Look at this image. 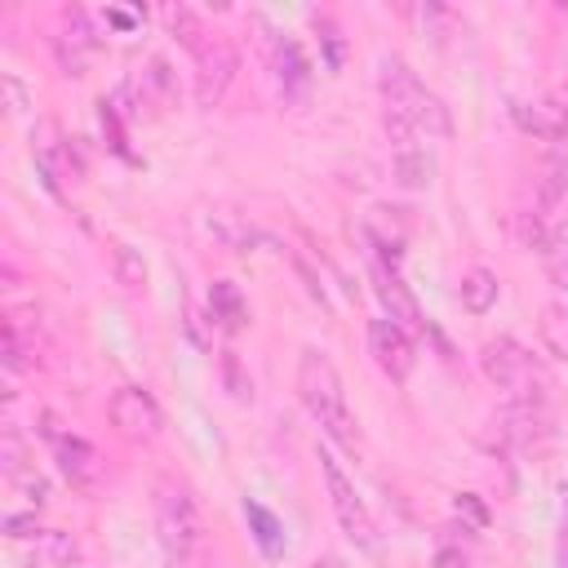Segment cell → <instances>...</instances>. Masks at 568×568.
Here are the masks:
<instances>
[{
  "label": "cell",
  "instance_id": "cell-1",
  "mask_svg": "<svg viewBox=\"0 0 568 568\" xmlns=\"http://www.w3.org/2000/svg\"><path fill=\"white\" fill-rule=\"evenodd\" d=\"M377 93H382V129L390 138V155H417L430 138H448L453 120L444 102L408 71L404 58L377 62Z\"/></svg>",
  "mask_w": 568,
  "mask_h": 568
},
{
  "label": "cell",
  "instance_id": "cell-2",
  "mask_svg": "<svg viewBox=\"0 0 568 568\" xmlns=\"http://www.w3.org/2000/svg\"><path fill=\"white\" fill-rule=\"evenodd\" d=\"M297 399H302V408L315 417V426H320L328 439H337L342 448H359V426H355V413H351V404H346L342 373H337V364H333L324 351H315V346H306V351L297 355Z\"/></svg>",
  "mask_w": 568,
  "mask_h": 568
},
{
  "label": "cell",
  "instance_id": "cell-3",
  "mask_svg": "<svg viewBox=\"0 0 568 568\" xmlns=\"http://www.w3.org/2000/svg\"><path fill=\"white\" fill-rule=\"evenodd\" d=\"M479 368H484V377H488L497 390L510 395V404H546L550 377H546V368L537 364V355L524 351L515 337H493V342H484Z\"/></svg>",
  "mask_w": 568,
  "mask_h": 568
},
{
  "label": "cell",
  "instance_id": "cell-4",
  "mask_svg": "<svg viewBox=\"0 0 568 568\" xmlns=\"http://www.w3.org/2000/svg\"><path fill=\"white\" fill-rule=\"evenodd\" d=\"M151 515H155V537L164 546L169 559H186L200 550L204 541V519H200V506L195 497L182 488V484H155V497H151Z\"/></svg>",
  "mask_w": 568,
  "mask_h": 568
},
{
  "label": "cell",
  "instance_id": "cell-5",
  "mask_svg": "<svg viewBox=\"0 0 568 568\" xmlns=\"http://www.w3.org/2000/svg\"><path fill=\"white\" fill-rule=\"evenodd\" d=\"M320 470H324V484H328V501H333V515H337L342 532H346L355 546L373 550V546H377V524H373V515H368L364 497L355 493V484L346 479L342 462H337L328 448H320Z\"/></svg>",
  "mask_w": 568,
  "mask_h": 568
},
{
  "label": "cell",
  "instance_id": "cell-6",
  "mask_svg": "<svg viewBox=\"0 0 568 568\" xmlns=\"http://www.w3.org/2000/svg\"><path fill=\"white\" fill-rule=\"evenodd\" d=\"M253 22H257V31H262V53H266V67H271V80H275L280 98H284V102L306 98V89H311V67H306L297 40L280 36V31L266 27L262 18H253Z\"/></svg>",
  "mask_w": 568,
  "mask_h": 568
},
{
  "label": "cell",
  "instance_id": "cell-7",
  "mask_svg": "<svg viewBox=\"0 0 568 568\" xmlns=\"http://www.w3.org/2000/svg\"><path fill=\"white\" fill-rule=\"evenodd\" d=\"M40 435L49 439L53 462H58V470H62L71 484H93V479H98L102 462H98V448H93L89 439L71 435L53 413H40Z\"/></svg>",
  "mask_w": 568,
  "mask_h": 568
},
{
  "label": "cell",
  "instance_id": "cell-8",
  "mask_svg": "<svg viewBox=\"0 0 568 568\" xmlns=\"http://www.w3.org/2000/svg\"><path fill=\"white\" fill-rule=\"evenodd\" d=\"M368 355L390 382H408V373L417 368V342L386 315L368 320Z\"/></svg>",
  "mask_w": 568,
  "mask_h": 568
},
{
  "label": "cell",
  "instance_id": "cell-9",
  "mask_svg": "<svg viewBox=\"0 0 568 568\" xmlns=\"http://www.w3.org/2000/svg\"><path fill=\"white\" fill-rule=\"evenodd\" d=\"M235 71H240V53L222 36H213L195 53V102L200 106H217L226 98V89L235 84Z\"/></svg>",
  "mask_w": 568,
  "mask_h": 568
},
{
  "label": "cell",
  "instance_id": "cell-10",
  "mask_svg": "<svg viewBox=\"0 0 568 568\" xmlns=\"http://www.w3.org/2000/svg\"><path fill=\"white\" fill-rule=\"evenodd\" d=\"M111 426L124 439H151V435H160L164 413H160V404L142 386H120L111 395Z\"/></svg>",
  "mask_w": 568,
  "mask_h": 568
},
{
  "label": "cell",
  "instance_id": "cell-11",
  "mask_svg": "<svg viewBox=\"0 0 568 568\" xmlns=\"http://www.w3.org/2000/svg\"><path fill=\"white\" fill-rule=\"evenodd\" d=\"M373 284H377V297H382V306H386V320H395L408 337L413 333H426V315H422V306H417V297L408 293V284L399 280V266L395 262H373Z\"/></svg>",
  "mask_w": 568,
  "mask_h": 568
},
{
  "label": "cell",
  "instance_id": "cell-12",
  "mask_svg": "<svg viewBox=\"0 0 568 568\" xmlns=\"http://www.w3.org/2000/svg\"><path fill=\"white\" fill-rule=\"evenodd\" d=\"M515 124L532 138L564 142L568 138V89H555L537 102H515Z\"/></svg>",
  "mask_w": 568,
  "mask_h": 568
},
{
  "label": "cell",
  "instance_id": "cell-13",
  "mask_svg": "<svg viewBox=\"0 0 568 568\" xmlns=\"http://www.w3.org/2000/svg\"><path fill=\"white\" fill-rule=\"evenodd\" d=\"M541 226H550L555 235L568 231V164H546L541 169V182H537V195H532V209H528Z\"/></svg>",
  "mask_w": 568,
  "mask_h": 568
},
{
  "label": "cell",
  "instance_id": "cell-14",
  "mask_svg": "<svg viewBox=\"0 0 568 568\" xmlns=\"http://www.w3.org/2000/svg\"><path fill=\"white\" fill-rule=\"evenodd\" d=\"M93 44H98V40H93L89 13H84V9H67V13H62V31H58V40H53L62 71H67V75H84V62H89Z\"/></svg>",
  "mask_w": 568,
  "mask_h": 568
},
{
  "label": "cell",
  "instance_id": "cell-15",
  "mask_svg": "<svg viewBox=\"0 0 568 568\" xmlns=\"http://www.w3.org/2000/svg\"><path fill=\"white\" fill-rule=\"evenodd\" d=\"M75 555H80V546H75V537L67 528H44L22 550V568H71Z\"/></svg>",
  "mask_w": 568,
  "mask_h": 568
},
{
  "label": "cell",
  "instance_id": "cell-16",
  "mask_svg": "<svg viewBox=\"0 0 568 568\" xmlns=\"http://www.w3.org/2000/svg\"><path fill=\"white\" fill-rule=\"evenodd\" d=\"M209 320L222 333H240L248 324V306H244L240 284H231V280H213L209 284Z\"/></svg>",
  "mask_w": 568,
  "mask_h": 568
},
{
  "label": "cell",
  "instance_id": "cell-17",
  "mask_svg": "<svg viewBox=\"0 0 568 568\" xmlns=\"http://www.w3.org/2000/svg\"><path fill=\"white\" fill-rule=\"evenodd\" d=\"M244 519H248V532H253L257 550H262L266 559H280V555H284V524H280L262 501H253V497H244Z\"/></svg>",
  "mask_w": 568,
  "mask_h": 568
},
{
  "label": "cell",
  "instance_id": "cell-18",
  "mask_svg": "<svg viewBox=\"0 0 568 568\" xmlns=\"http://www.w3.org/2000/svg\"><path fill=\"white\" fill-rule=\"evenodd\" d=\"M164 22H169L173 40H178V44H182L191 58H195V53H200V49L213 40V31L204 27V18H200L191 4H169V9H164Z\"/></svg>",
  "mask_w": 568,
  "mask_h": 568
},
{
  "label": "cell",
  "instance_id": "cell-19",
  "mask_svg": "<svg viewBox=\"0 0 568 568\" xmlns=\"http://www.w3.org/2000/svg\"><path fill=\"white\" fill-rule=\"evenodd\" d=\"M462 306L470 315H488L497 306V275L488 266H470L462 275Z\"/></svg>",
  "mask_w": 568,
  "mask_h": 568
},
{
  "label": "cell",
  "instance_id": "cell-20",
  "mask_svg": "<svg viewBox=\"0 0 568 568\" xmlns=\"http://www.w3.org/2000/svg\"><path fill=\"white\" fill-rule=\"evenodd\" d=\"M537 337H541V346H546L555 359L568 364V306L546 302L541 315H537Z\"/></svg>",
  "mask_w": 568,
  "mask_h": 568
},
{
  "label": "cell",
  "instance_id": "cell-21",
  "mask_svg": "<svg viewBox=\"0 0 568 568\" xmlns=\"http://www.w3.org/2000/svg\"><path fill=\"white\" fill-rule=\"evenodd\" d=\"M209 226H213V235H217L226 248H235V253H244V248L253 244V226H248L240 213H231V209H217V213L209 217Z\"/></svg>",
  "mask_w": 568,
  "mask_h": 568
},
{
  "label": "cell",
  "instance_id": "cell-22",
  "mask_svg": "<svg viewBox=\"0 0 568 568\" xmlns=\"http://www.w3.org/2000/svg\"><path fill=\"white\" fill-rule=\"evenodd\" d=\"M178 84H173V71L164 58H151L146 71H142V98H155V102H173Z\"/></svg>",
  "mask_w": 568,
  "mask_h": 568
},
{
  "label": "cell",
  "instance_id": "cell-23",
  "mask_svg": "<svg viewBox=\"0 0 568 568\" xmlns=\"http://www.w3.org/2000/svg\"><path fill=\"white\" fill-rule=\"evenodd\" d=\"M115 280L124 284V288H146V262H142V253L133 248V244H115Z\"/></svg>",
  "mask_w": 568,
  "mask_h": 568
},
{
  "label": "cell",
  "instance_id": "cell-24",
  "mask_svg": "<svg viewBox=\"0 0 568 568\" xmlns=\"http://www.w3.org/2000/svg\"><path fill=\"white\" fill-rule=\"evenodd\" d=\"M315 31H320V44H324V67H328V71H342L346 44H342L337 22H333V18H315Z\"/></svg>",
  "mask_w": 568,
  "mask_h": 568
},
{
  "label": "cell",
  "instance_id": "cell-25",
  "mask_svg": "<svg viewBox=\"0 0 568 568\" xmlns=\"http://www.w3.org/2000/svg\"><path fill=\"white\" fill-rule=\"evenodd\" d=\"M222 382H226L231 399H240V404H248V399H253V382L244 377V368H240V355H235V351H222Z\"/></svg>",
  "mask_w": 568,
  "mask_h": 568
},
{
  "label": "cell",
  "instance_id": "cell-26",
  "mask_svg": "<svg viewBox=\"0 0 568 568\" xmlns=\"http://www.w3.org/2000/svg\"><path fill=\"white\" fill-rule=\"evenodd\" d=\"M0 462H4V475H9V479H22V439H18V430H4V439H0Z\"/></svg>",
  "mask_w": 568,
  "mask_h": 568
},
{
  "label": "cell",
  "instance_id": "cell-27",
  "mask_svg": "<svg viewBox=\"0 0 568 568\" xmlns=\"http://www.w3.org/2000/svg\"><path fill=\"white\" fill-rule=\"evenodd\" d=\"M453 510H457L462 519H470L475 528H484V524H488V506H484L475 493H457V497H453Z\"/></svg>",
  "mask_w": 568,
  "mask_h": 568
},
{
  "label": "cell",
  "instance_id": "cell-28",
  "mask_svg": "<svg viewBox=\"0 0 568 568\" xmlns=\"http://www.w3.org/2000/svg\"><path fill=\"white\" fill-rule=\"evenodd\" d=\"M4 532H9L13 541H22V537H40L44 528L36 524V510H31V515H4Z\"/></svg>",
  "mask_w": 568,
  "mask_h": 568
},
{
  "label": "cell",
  "instance_id": "cell-29",
  "mask_svg": "<svg viewBox=\"0 0 568 568\" xmlns=\"http://www.w3.org/2000/svg\"><path fill=\"white\" fill-rule=\"evenodd\" d=\"M209 328H213V320H204L200 311H186V337H191V342H195L200 351H209V346H213Z\"/></svg>",
  "mask_w": 568,
  "mask_h": 568
},
{
  "label": "cell",
  "instance_id": "cell-30",
  "mask_svg": "<svg viewBox=\"0 0 568 568\" xmlns=\"http://www.w3.org/2000/svg\"><path fill=\"white\" fill-rule=\"evenodd\" d=\"M546 275H550L555 288H568V248H559V253L546 257Z\"/></svg>",
  "mask_w": 568,
  "mask_h": 568
},
{
  "label": "cell",
  "instance_id": "cell-31",
  "mask_svg": "<svg viewBox=\"0 0 568 568\" xmlns=\"http://www.w3.org/2000/svg\"><path fill=\"white\" fill-rule=\"evenodd\" d=\"M435 568H470V555L457 546H439L435 550Z\"/></svg>",
  "mask_w": 568,
  "mask_h": 568
},
{
  "label": "cell",
  "instance_id": "cell-32",
  "mask_svg": "<svg viewBox=\"0 0 568 568\" xmlns=\"http://www.w3.org/2000/svg\"><path fill=\"white\" fill-rule=\"evenodd\" d=\"M4 93H9V111L18 115V111H22V84H18L13 75H4Z\"/></svg>",
  "mask_w": 568,
  "mask_h": 568
},
{
  "label": "cell",
  "instance_id": "cell-33",
  "mask_svg": "<svg viewBox=\"0 0 568 568\" xmlns=\"http://www.w3.org/2000/svg\"><path fill=\"white\" fill-rule=\"evenodd\" d=\"M106 22H115V27H124V31H129V27L138 22V13H124V9H106Z\"/></svg>",
  "mask_w": 568,
  "mask_h": 568
},
{
  "label": "cell",
  "instance_id": "cell-34",
  "mask_svg": "<svg viewBox=\"0 0 568 568\" xmlns=\"http://www.w3.org/2000/svg\"><path fill=\"white\" fill-rule=\"evenodd\" d=\"M559 568H568V519H564V528H559Z\"/></svg>",
  "mask_w": 568,
  "mask_h": 568
},
{
  "label": "cell",
  "instance_id": "cell-35",
  "mask_svg": "<svg viewBox=\"0 0 568 568\" xmlns=\"http://www.w3.org/2000/svg\"><path fill=\"white\" fill-rule=\"evenodd\" d=\"M306 568H346V559H337V555H324V559H311Z\"/></svg>",
  "mask_w": 568,
  "mask_h": 568
},
{
  "label": "cell",
  "instance_id": "cell-36",
  "mask_svg": "<svg viewBox=\"0 0 568 568\" xmlns=\"http://www.w3.org/2000/svg\"><path fill=\"white\" fill-rule=\"evenodd\" d=\"M559 493H564V506H568V484H564V488H559Z\"/></svg>",
  "mask_w": 568,
  "mask_h": 568
}]
</instances>
